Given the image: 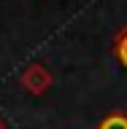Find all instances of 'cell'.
Returning a JSON list of instances; mask_svg holds the SVG:
<instances>
[{
    "label": "cell",
    "instance_id": "cell-1",
    "mask_svg": "<svg viewBox=\"0 0 127 129\" xmlns=\"http://www.w3.org/2000/svg\"><path fill=\"white\" fill-rule=\"evenodd\" d=\"M100 129H127V118H122V116H111V118L103 121V126Z\"/></svg>",
    "mask_w": 127,
    "mask_h": 129
},
{
    "label": "cell",
    "instance_id": "cell-2",
    "mask_svg": "<svg viewBox=\"0 0 127 129\" xmlns=\"http://www.w3.org/2000/svg\"><path fill=\"white\" fill-rule=\"evenodd\" d=\"M119 56H122V62L127 64V38L122 40V46H119Z\"/></svg>",
    "mask_w": 127,
    "mask_h": 129
}]
</instances>
